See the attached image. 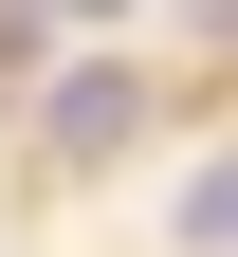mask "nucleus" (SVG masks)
Here are the masks:
<instances>
[{
	"instance_id": "1",
	"label": "nucleus",
	"mask_w": 238,
	"mask_h": 257,
	"mask_svg": "<svg viewBox=\"0 0 238 257\" xmlns=\"http://www.w3.org/2000/svg\"><path fill=\"white\" fill-rule=\"evenodd\" d=\"M128 128H147V74H128V55H92V74L55 92V166H110Z\"/></svg>"
},
{
	"instance_id": "2",
	"label": "nucleus",
	"mask_w": 238,
	"mask_h": 257,
	"mask_svg": "<svg viewBox=\"0 0 238 257\" xmlns=\"http://www.w3.org/2000/svg\"><path fill=\"white\" fill-rule=\"evenodd\" d=\"M183 257H238V147H220V166L183 184Z\"/></svg>"
},
{
	"instance_id": "3",
	"label": "nucleus",
	"mask_w": 238,
	"mask_h": 257,
	"mask_svg": "<svg viewBox=\"0 0 238 257\" xmlns=\"http://www.w3.org/2000/svg\"><path fill=\"white\" fill-rule=\"evenodd\" d=\"M19 74H37V0H0V92H19Z\"/></svg>"
},
{
	"instance_id": "4",
	"label": "nucleus",
	"mask_w": 238,
	"mask_h": 257,
	"mask_svg": "<svg viewBox=\"0 0 238 257\" xmlns=\"http://www.w3.org/2000/svg\"><path fill=\"white\" fill-rule=\"evenodd\" d=\"M37 19H128V0H37Z\"/></svg>"
}]
</instances>
